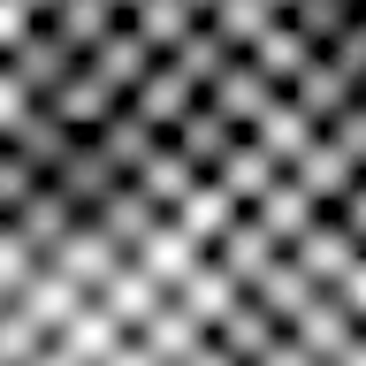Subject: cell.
Listing matches in <instances>:
<instances>
[{
    "instance_id": "cell-2",
    "label": "cell",
    "mask_w": 366,
    "mask_h": 366,
    "mask_svg": "<svg viewBox=\"0 0 366 366\" xmlns=\"http://www.w3.org/2000/svg\"><path fill=\"white\" fill-rule=\"evenodd\" d=\"M320 0H0V76H61L160 54L191 39H229L259 16H297Z\"/></svg>"
},
{
    "instance_id": "cell-1",
    "label": "cell",
    "mask_w": 366,
    "mask_h": 366,
    "mask_svg": "<svg viewBox=\"0 0 366 366\" xmlns=\"http://www.w3.org/2000/svg\"><path fill=\"white\" fill-rule=\"evenodd\" d=\"M0 366H366V183L46 176L0 206Z\"/></svg>"
}]
</instances>
